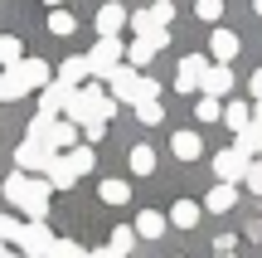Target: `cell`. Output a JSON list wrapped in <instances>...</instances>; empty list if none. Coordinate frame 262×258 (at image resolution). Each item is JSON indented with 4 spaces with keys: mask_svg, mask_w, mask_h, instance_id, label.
<instances>
[{
    "mask_svg": "<svg viewBox=\"0 0 262 258\" xmlns=\"http://www.w3.org/2000/svg\"><path fill=\"white\" fill-rule=\"evenodd\" d=\"M257 15H262V0H257Z\"/></svg>",
    "mask_w": 262,
    "mask_h": 258,
    "instance_id": "obj_45",
    "label": "cell"
},
{
    "mask_svg": "<svg viewBox=\"0 0 262 258\" xmlns=\"http://www.w3.org/2000/svg\"><path fill=\"white\" fill-rule=\"evenodd\" d=\"M54 244H58V234L49 229L44 220H29L25 234H19V253H29V258H49V253H54Z\"/></svg>",
    "mask_w": 262,
    "mask_h": 258,
    "instance_id": "obj_4",
    "label": "cell"
},
{
    "mask_svg": "<svg viewBox=\"0 0 262 258\" xmlns=\"http://www.w3.org/2000/svg\"><path fill=\"white\" fill-rule=\"evenodd\" d=\"M78 132H83V127L63 117V122H54V132H49V146H54V151H73V146H78Z\"/></svg>",
    "mask_w": 262,
    "mask_h": 258,
    "instance_id": "obj_15",
    "label": "cell"
},
{
    "mask_svg": "<svg viewBox=\"0 0 262 258\" xmlns=\"http://www.w3.org/2000/svg\"><path fill=\"white\" fill-rule=\"evenodd\" d=\"M63 161H68V171H73V175H88L97 156H93V146H73V151H63Z\"/></svg>",
    "mask_w": 262,
    "mask_h": 258,
    "instance_id": "obj_22",
    "label": "cell"
},
{
    "mask_svg": "<svg viewBox=\"0 0 262 258\" xmlns=\"http://www.w3.org/2000/svg\"><path fill=\"white\" fill-rule=\"evenodd\" d=\"M209 54H214L219 64H228V58L238 54V34H233V29H214V39H209Z\"/></svg>",
    "mask_w": 262,
    "mask_h": 258,
    "instance_id": "obj_16",
    "label": "cell"
},
{
    "mask_svg": "<svg viewBox=\"0 0 262 258\" xmlns=\"http://www.w3.org/2000/svg\"><path fill=\"white\" fill-rule=\"evenodd\" d=\"M248 190H253V195H262V161H253V166H248Z\"/></svg>",
    "mask_w": 262,
    "mask_h": 258,
    "instance_id": "obj_38",
    "label": "cell"
},
{
    "mask_svg": "<svg viewBox=\"0 0 262 258\" xmlns=\"http://www.w3.org/2000/svg\"><path fill=\"white\" fill-rule=\"evenodd\" d=\"M131 171L150 175V171H156V151H150V146H131Z\"/></svg>",
    "mask_w": 262,
    "mask_h": 258,
    "instance_id": "obj_27",
    "label": "cell"
},
{
    "mask_svg": "<svg viewBox=\"0 0 262 258\" xmlns=\"http://www.w3.org/2000/svg\"><path fill=\"white\" fill-rule=\"evenodd\" d=\"M233 244H238L233 234H219V239H214V253H233Z\"/></svg>",
    "mask_w": 262,
    "mask_h": 258,
    "instance_id": "obj_39",
    "label": "cell"
},
{
    "mask_svg": "<svg viewBox=\"0 0 262 258\" xmlns=\"http://www.w3.org/2000/svg\"><path fill=\"white\" fill-rule=\"evenodd\" d=\"M107 88H112V97H117V103H141V93H146V78H141L131 64H122L112 78H107Z\"/></svg>",
    "mask_w": 262,
    "mask_h": 258,
    "instance_id": "obj_7",
    "label": "cell"
},
{
    "mask_svg": "<svg viewBox=\"0 0 262 258\" xmlns=\"http://www.w3.org/2000/svg\"><path fill=\"white\" fill-rule=\"evenodd\" d=\"M228 88H233V68H228V64H214L204 73V88H199V93H204V97H224Z\"/></svg>",
    "mask_w": 262,
    "mask_h": 258,
    "instance_id": "obj_12",
    "label": "cell"
},
{
    "mask_svg": "<svg viewBox=\"0 0 262 258\" xmlns=\"http://www.w3.org/2000/svg\"><path fill=\"white\" fill-rule=\"evenodd\" d=\"M73 25L78 19L68 15V10H54V15H49V29H54V34H73Z\"/></svg>",
    "mask_w": 262,
    "mask_h": 258,
    "instance_id": "obj_34",
    "label": "cell"
},
{
    "mask_svg": "<svg viewBox=\"0 0 262 258\" xmlns=\"http://www.w3.org/2000/svg\"><path fill=\"white\" fill-rule=\"evenodd\" d=\"M54 146L49 142H39V136H25V142L15 146V171H25V175H39V171H49L54 166Z\"/></svg>",
    "mask_w": 262,
    "mask_h": 258,
    "instance_id": "obj_3",
    "label": "cell"
},
{
    "mask_svg": "<svg viewBox=\"0 0 262 258\" xmlns=\"http://www.w3.org/2000/svg\"><path fill=\"white\" fill-rule=\"evenodd\" d=\"M49 195H54V185L39 181V175H29V185H25V195H19L15 210L29 214V220H49Z\"/></svg>",
    "mask_w": 262,
    "mask_h": 258,
    "instance_id": "obj_5",
    "label": "cell"
},
{
    "mask_svg": "<svg viewBox=\"0 0 262 258\" xmlns=\"http://www.w3.org/2000/svg\"><path fill=\"white\" fill-rule=\"evenodd\" d=\"M15 73L29 83V93H39V88H49V83H54V68H49L44 58H19V64H15Z\"/></svg>",
    "mask_w": 262,
    "mask_h": 258,
    "instance_id": "obj_10",
    "label": "cell"
},
{
    "mask_svg": "<svg viewBox=\"0 0 262 258\" xmlns=\"http://www.w3.org/2000/svg\"><path fill=\"white\" fill-rule=\"evenodd\" d=\"M126 58H131V68H146V64H150V58H156V49H150V44H146V39H136V44H131V49H126Z\"/></svg>",
    "mask_w": 262,
    "mask_h": 258,
    "instance_id": "obj_31",
    "label": "cell"
},
{
    "mask_svg": "<svg viewBox=\"0 0 262 258\" xmlns=\"http://www.w3.org/2000/svg\"><path fill=\"white\" fill-rule=\"evenodd\" d=\"M126 19H131V15L122 10V0H102V10H97V39H112Z\"/></svg>",
    "mask_w": 262,
    "mask_h": 258,
    "instance_id": "obj_11",
    "label": "cell"
},
{
    "mask_svg": "<svg viewBox=\"0 0 262 258\" xmlns=\"http://www.w3.org/2000/svg\"><path fill=\"white\" fill-rule=\"evenodd\" d=\"M122 58H126V49H122V39H117V34L112 39H97V44L88 49V68H93V78H102V83L122 68Z\"/></svg>",
    "mask_w": 262,
    "mask_h": 258,
    "instance_id": "obj_2",
    "label": "cell"
},
{
    "mask_svg": "<svg viewBox=\"0 0 262 258\" xmlns=\"http://www.w3.org/2000/svg\"><path fill=\"white\" fill-rule=\"evenodd\" d=\"M44 181L54 185V190H73V181H78V175L68 171V161H63V151L54 156V166H49V171H44Z\"/></svg>",
    "mask_w": 262,
    "mask_h": 258,
    "instance_id": "obj_20",
    "label": "cell"
},
{
    "mask_svg": "<svg viewBox=\"0 0 262 258\" xmlns=\"http://www.w3.org/2000/svg\"><path fill=\"white\" fill-rule=\"evenodd\" d=\"M0 258H15V253H10V249H5V244H0Z\"/></svg>",
    "mask_w": 262,
    "mask_h": 258,
    "instance_id": "obj_42",
    "label": "cell"
},
{
    "mask_svg": "<svg viewBox=\"0 0 262 258\" xmlns=\"http://www.w3.org/2000/svg\"><path fill=\"white\" fill-rule=\"evenodd\" d=\"M88 78H93V68H88V54H78V58H63V64H58V83H73V88H83Z\"/></svg>",
    "mask_w": 262,
    "mask_h": 258,
    "instance_id": "obj_13",
    "label": "cell"
},
{
    "mask_svg": "<svg viewBox=\"0 0 262 258\" xmlns=\"http://www.w3.org/2000/svg\"><path fill=\"white\" fill-rule=\"evenodd\" d=\"M253 97H257V103H262V68H257V73H253Z\"/></svg>",
    "mask_w": 262,
    "mask_h": 258,
    "instance_id": "obj_41",
    "label": "cell"
},
{
    "mask_svg": "<svg viewBox=\"0 0 262 258\" xmlns=\"http://www.w3.org/2000/svg\"><path fill=\"white\" fill-rule=\"evenodd\" d=\"M136 39H146V44H150V49L160 54V49L170 44V29H146V34H136Z\"/></svg>",
    "mask_w": 262,
    "mask_h": 258,
    "instance_id": "obj_35",
    "label": "cell"
},
{
    "mask_svg": "<svg viewBox=\"0 0 262 258\" xmlns=\"http://www.w3.org/2000/svg\"><path fill=\"white\" fill-rule=\"evenodd\" d=\"M194 117H199V122H219V117H224V103H219V97H199Z\"/></svg>",
    "mask_w": 262,
    "mask_h": 258,
    "instance_id": "obj_29",
    "label": "cell"
},
{
    "mask_svg": "<svg viewBox=\"0 0 262 258\" xmlns=\"http://www.w3.org/2000/svg\"><path fill=\"white\" fill-rule=\"evenodd\" d=\"M19 97H29V83L15 68H5V73H0V103H19Z\"/></svg>",
    "mask_w": 262,
    "mask_h": 258,
    "instance_id": "obj_17",
    "label": "cell"
},
{
    "mask_svg": "<svg viewBox=\"0 0 262 258\" xmlns=\"http://www.w3.org/2000/svg\"><path fill=\"white\" fill-rule=\"evenodd\" d=\"M102 136H107V122H88V127H83V142H88V146L102 142Z\"/></svg>",
    "mask_w": 262,
    "mask_h": 258,
    "instance_id": "obj_37",
    "label": "cell"
},
{
    "mask_svg": "<svg viewBox=\"0 0 262 258\" xmlns=\"http://www.w3.org/2000/svg\"><path fill=\"white\" fill-rule=\"evenodd\" d=\"M238 151H248V156H257L262 151V122H253V127H248V132H238Z\"/></svg>",
    "mask_w": 262,
    "mask_h": 258,
    "instance_id": "obj_26",
    "label": "cell"
},
{
    "mask_svg": "<svg viewBox=\"0 0 262 258\" xmlns=\"http://www.w3.org/2000/svg\"><path fill=\"white\" fill-rule=\"evenodd\" d=\"M19 234H25V224L15 214H0V244H19Z\"/></svg>",
    "mask_w": 262,
    "mask_h": 258,
    "instance_id": "obj_30",
    "label": "cell"
},
{
    "mask_svg": "<svg viewBox=\"0 0 262 258\" xmlns=\"http://www.w3.org/2000/svg\"><path fill=\"white\" fill-rule=\"evenodd\" d=\"M19 58H25V44H19L15 34H5V39H0V68H15Z\"/></svg>",
    "mask_w": 262,
    "mask_h": 258,
    "instance_id": "obj_25",
    "label": "cell"
},
{
    "mask_svg": "<svg viewBox=\"0 0 262 258\" xmlns=\"http://www.w3.org/2000/svg\"><path fill=\"white\" fill-rule=\"evenodd\" d=\"M117 112V97H107L102 83H83L73 93V103H68V122L88 127V122H107V117Z\"/></svg>",
    "mask_w": 262,
    "mask_h": 258,
    "instance_id": "obj_1",
    "label": "cell"
},
{
    "mask_svg": "<svg viewBox=\"0 0 262 258\" xmlns=\"http://www.w3.org/2000/svg\"><path fill=\"white\" fill-rule=\"evenodd\" d=\"M199 214H204V210H199L194 200H180L175 210H170V224H180V229H194V224H199Z\"/></svg>",
    "mask_w": 262,
    "mask_h": 258,
    "instance_id": "obj_24",
    "label": "cell"
},
{
    "mask_svg": "<svg viewBox=\"0 0 262 258\" xmlns=\"http://www.w3.org/2000/svg\"><path fill=\"white\" fill-rule=\"evenodd\" d=\"M73 93H78L73 83H49V88H39V112H49V117L68 112V103H73Z\"/></svg>",
    "mask_w": 262,
    "mask_h": 258,
    "instance_id": "obj_9",
    "label": "cell"
},
{
    "mask_svg": "<svg viewBox=\"0 0 262 258\" xmlns=\"http://www.w3.org/2000/svg\"><path fill=\"white\" fill-rule=\"evenodd\" d=\"M136 239H141V234L126 229V224H122V229H112V249H117V253H131V249H136Z\"/></svg>",
    "mask_w": 262,
    "mask_h": 258,
    "instance_id": "obj_32",
    "label": "cell"
},
{
    "mask_svg": "<svg viewBox=\"0 0 262 258\" xmlns=\"http://www.w3.org/2000/svg\"><path fill=\"white\" fill-rule=\"evenodd\" d=\"M49 258H88V249H83V244H73V239H58Z\"/></svg>",
    "mask_w": 262,
    "mask_h": 258,
    "instance_id": "obj_33",
    "label": "cell"
},
{
    "mask_svg": "<svg viewBox=\"0 0 262 258\" xmlns=\"http://www.w3.org/2000/svg\"><path fill=\"white\" fill-rule=\"evenodd\" d=\"M224 122L233 127V132H248V127H253V107H248V103H228L224 107Z\"/></svg>",
    "mask_w": 262,
    "mask_h": 258,
    "instance_id": "obj_23",
    "label": "cell"
},
{
    "mask_svg": "<svg viewBox=\"0 0 262 258\" xmlns=\"http://www.w3.org/2000/svg\"><path fill=\"white\" fill-rule=\"evenodd\" d=\"M214 258H238V253H214Z\"/></svg>",
    "mask_w": 262,
    "mask_h": 258,
    "instance_id": "obj_44",
    "label": "cell"
},
{
    "mask_svg": "<svg viewBox=\"0 0 262 258\" xmlns=\"http://www.w3.org/2000/svg\"><path fill=\"white\" fill-rule=\"evenodd\" d=\"M248 166H253V156H248V151H238V146H228V151H219V156H214V175H219L224 185L248 181Z\"/></svg>",
    "mask_w": 262,
    "mask_h": 258,
    "instance_id": "obj_6",
    "label": "cell"
},
{
    "mask_svg": "<svg viewBox=\"0 0 262 258\" xmlns=\"http://www.w3.org/2000/svg\"><path fill=\"white\" fill-rule=\"evenodd\" d=\"M170 151H175L180 161H194V156L204 151V142H199V132H175L170 136Z\"/></svg>",
    "mask_w": 262,
    "mask_h": 258,
    "instance_id": "obj_18",
    "label": "cell"
},
{
    "mask_svg": "<svg viewBox=\"0 0 262 258\" xmlns=\"http://www.w3.org/2000/svg\"><path fill=\"white\" fill-rule=\"evenodd\" d=\"M15 258H29V253H15Z\"/></svg>",
    "mask_w": 262,
    "mask_h": 258,
    "instance_id": "obj_46",
    "label": "cell"
},
{
    "mask_svg": "<svg viewBox=\"0 0 262 258\" xmlns=\"http://www.w3.org/2000/svg\"><path fill=\"white\" fill-rule=\"evenodd\" d=\"M233 205H238V185H224V181H219L214 190L204 195V210H214V214H224V210H233Z\"/></svg>",
    "mask_w": 262,
    "mask_h": 258,
    "instance_id": "obj_14",
    "label": "cell"
},
{
    "mask_svg": "<svg viewBox=\"0 0 262 258\" xmlns=\"http://www.w3.org/2000/svg\"><path fill=\"white\" fill-rule=\"evenodd\" d=\"M97 200H102V205H126L131 200V185L126 181H102V185H97Z\"/></svg>",
    "mask_w": 262,
    "mask_h": 258,
    "instance_id": "obj_21",
    "label": "cell"
},
{
    "mask_svg": "<svg viewBox=\"0 0 262 258\" xmlns=\"http://www.w3.org/2000/svg\"><path fill=\"white\" fill-rule=\"evenodd\" d=\"M199 19H219V15H224V0H199Z\"/></svg>",
    "mask_w": 262,
    "mask_h": 258,
    "instance_id": "obj_36",
    "label": "cell"
},
{
    "mask_svg": "<svg viewBox=\"0 0 262 258\" xmlns=\"http://www.w3.org/2000/svg\"><path fill=\"white\" fill-rule=\"evenodd\" d=\"M131 229H136L141 239H160V234H165V214H156V210H141Z\"/></svg>",
    "mask_w": 262,
    "mask_h": 258,
    "instance_id": "obj_19",
    "label": "cell"
},
{
    "mask_svg": "<svg viewBox=\"0 0 262 258\" xmlns=\"http://www.w3.org/2000/svg\"><path fill=\"white\" fill-rule=\"evenodd\" d=\"M88 258H93V253H88Z\"/></svg>",
    "mask_w": 262,
    "mask_h": 258,
    "instance_id": "obj_47",
    "label": "cell"
},
{
    "mask_svg": "<svg viewBox=\"0 0 262 258\" xmlns=\"http://www.w3.org/2000/svg\"><path fill=\"white\" fill-rule=\"evenodd\" d=\"M136 117H141L146 127H156L160 117H165V107H160V97H141V103H136Z\"/></svg>",
    "mask_w": 262,
    "mask_h": 258,
    "instance_id": "obj_28",
    "label": "cell"
},
{
    "mask_svg": "<svg viewBox=\"0 0 262 258\" xmlns=\"http://www.w3.org/2000/svg\"><path fill=\"white\" fill-rule=\"evenodd\" d=\"M44 5H54V10H58V5H63V0H44Z\"/></svg>",
    "mask_w": 262,
    "mask_h": 258,
    "instance_id": "obj_43",
    "label": "cell"
},
{
    "mask_svg": "<svg viewBox=\"0 0 262 258\" xmlns=\"http://www.w3.org/2000/svg\"><path fill=\"white\" fill-rule=\"evenodd\" d=\"M93 258H126V253H117L112 244H107V249H93Z\"/></svg>",
    "mask_w": 262,
    "mask_h": 258,
    "instance_id": "obj_40",
    "label": "cell"
},
{
    "mask_svg": "<svg viewBox=\"0 0 262 258\" xmlns=\"http://www.w3.org/2000/svg\"><path fill=\"white\" fill-rule=\"evenodd\" d=\"M204 73H209L204 54H185L180 58V73H175V88L180 93H194V88H204Z\"/></svg>",
    "mask_w": 262,
    "mask_h": 258,
    "instance_id": "obj_8",
    "label": "cell"
}]
</instances>
